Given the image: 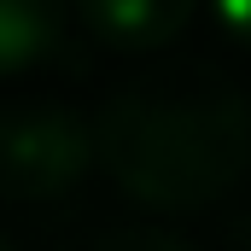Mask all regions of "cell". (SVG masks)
Wrapping results in <instances>:
<instances>
[{
  "instance_id": "obj_1",
  "label": "cell",
  "mask_w": 251,
  "mask_h": 251,
  "mask_svg": "<svg viewBox=\"0 0 251 251\" xmlns=\"http://www.w3.org/2000/svg\"><path fill=\"white\" fill-rule=\"evenodd\" d=\"M100 164L146 210H204L251 170V100L210 64L128 82L100 111Z\"/></svg>"
},
{
  "instance_id": "obj_2",
  "label": "cell",
  "mask_w": 251,
  "mask_h": 251,
  "mask_svg": "<svg viewBox=\"0 0 251 251\" xmlns=\"http://www.w3.org/2000/svg\"><path fill=\"white\" fill-rule=\"evenodd\" d=\"M100 164V134L82 111L53 100H24L0 111V199L53 204Z\"/></svg>"
},
{
  "instance_id": "obj_3",
  "label": "cell",
  "mask_w": 251,
  "mask_h": 251,
  "mask_svg": "<svg viewBox=\"0 0 251 251\" xmlns=\"http://www.w3.org/2000/svg\"><path fill=\"white\" fill-rule=\"evenodd\" d=\"M193 6H199V0H76L82 29H88L100 47H117V53L170 47V41L187 29Z\"/></svg>"
},
{
  "instance_id": "obj_4",
  "label": "cell",
  "mask_w": 251,
  "mask_h": 251,
  "mask_svg": "<svg viewBox=\"0 0 251 251\" xmlns=\"http://www.w3.org/2000/svg\"><path fill=\"white\" fill-rule=\"evenodd\" d=\"M70 59V6L64 0H0V76Z\"/></svg>"
},
{
  "instance_id": "obj_5",
  "label": "cell",
  "mask_w": 251,
  "mask_h": 251,
  "mask_svg": "<svg viewBox=\"0 0 251 251\" xmlns=\"http://www.w3.org/2000/svg\"><path fill=\"white\" fill-rule=\"evenodd\" d=\"M204 12H210V24H216L222 41L251 47V0H204Z\"/></svg>"
},
{
  "instance_id": "obj_6",
  "label": "cell",
  "mask_w": 251,
  "mask_h": 251,
  "mask_svg": "<svg viewBox=\"0 0 251 251\" xmlns=\"http://www.w3.org/2000/svg\"><path fill=\"white\" fill-rule=\"evenodd\" d=\"M94 251H187L176 234H158V228H123L111 240H100Z\"/></svg>"
},
{
  "instance_id": "obj_7",
  "label": "cell",
  "mask_w": 251,
  "mask_h": 251,
  "mask_svg": "<svg viewBox=\"0 0 251 251\" xmlns=\"http://www.w3.org/2000/svg\"><path fill=\"white\" fill-rule=\"evenodd\" d=\"M228 246H234V251H251V210H246V216H234V228H228Z\"/></svg>"
},
{
  "instance_id": "obj_8",
  "label": "cell",
  "mask_w": 251,
  "mask_h": 251,
  "mask_svg": "<svg viewBox=\"0 0 251 251\" xmlns=\"http://www.w3.org/2000/svg\"><path fill=\"white\" fill-rule=\"evenodd\" d=\"M0 251H18V246H12V240H6V234H0Z\"/></svg>"
}]
</instances>
